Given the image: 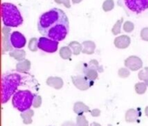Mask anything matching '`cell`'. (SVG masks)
I'll list each match as a JSON object with an SVG mask.
<instances>
[{
    "label": "cell",
    "instance_id": "29",
    "mask_svg": "<svg viewBox=\"0 0 148 126\" xmlns=\"http://www.w3.org/2000/svg\"><path fill=\"white\" fill-rule=\"evenodd\" d=\"M118 75L121 78H127L130 75V70L127 68H121L118 71Z\"/></svg>",
    "mask_w": 148,
    "mask_h": 126
},
{
    "label": "cell",
    "instance_id": "30",
    "mask_svg": "<svg viewBox=\"0 0 148 126\" xmlns=\"http://www.w3.org/2000/svg\"><path fill=\"white\" fill-rule=\"evenodd\" d=\"M134 29V24L130 22V21H127L125 22L124 25H123V30L126 31V32H132Z\"/></svg>",
    "mask_w": 148,
    "mask_h": 126
},
{
    "label": "cell",
    "instance_id": "27",
    "mask_svg": "<svg viewBox=\"0 0 148 126\" xmlns=\"http://www.w3.org/2000/svg\"><path fill=\"white\" fill-rule=\"evenodd\" d=\"M75 126H89L88 120L83 115H78L76 118V123Z\"/></svg>",
    "mask_w": 148,
    "mask_h": 126
},
{
    "label": "cell",
    "instance_id": "7",
    "mask_svg": "<svg viewBox=\"0 0 148 126\" xmlns=\"http://www.w3.org/2000/svg\"><path fill=\"white\" fill-rule=\"evenodd\" d=\"M10 27L4 26L2 29V53L6 51H12L13 46L10 43Z\"/></svg>",
    "mask_w": 148,
    "mask_h": 126
},
{
    "label": "cell",
    "instance_id": "17",
    "mask_svg": "<svg viewBox=\"0 0 148 126\" xmlns=\"http://www.w3.org/2000/svg\"><path fill=\"white\" fill-rule=\"evenodd\" d=\"M10 57H13L14 59L17 60V61H23L24 60V57L26 56V52L24 50H21V49H16V50H13L12 51H10Z\"/></svg>",
    "mask_w": 148,
    "mask_h": 126
},
{
    "label": "cell",
    "instance_id": "3",
    "mask_svg": "<svg viewBox=\"0 0 148 126\" xmlns=\"http://www.w3.org/2000/svg\"><path fill=\"white\" fill-rule=\"evenodd\" d=\"M1 17L3 24L8 27H18L23 23L19 10L10 3H3L1 4Z\"/></svg>",
    "mask_w": 148,
    "mask_h": 126
},
{
    "label": "cell",
    "instance_id": "2",
    "mask_svg": "<svg viewBox=\"0 0 148 126\" xmlns=\"http://www.w3.org/2000/svg\"><path fill=\"white\" fill-rule=\"evenodd\" d=\"M23 77L16 72H8L3 75L1 79V102L5 104L15 94L21 84Z\"/></svg>",
    "mask_w": 148,
    "mask_h": 126
},
{
    "label": "cell",
    "instance_id": "24",
    "mask_svg": "<svg viewBox=\"0 0 148 126\" xmlns=\"http://www.w3.org/2000/svg\"><path fill=\"white\" fill-rule=\"evenodd\" d=\"M38 42L39 39H37L36 37H33L29 40V44H28V48L29 50H30L31 51H36L39 47H38Z\"/></svg>",
    "mask_w": 148,
    "mask_h": 126
},
{
    "label": "cell",
    "instance_id": "35",
    "mask_svg": "<svg viewBox=\"0 0 148 126\" xmlns=\"http://www.w3.org/2000/svg\"><path fill=\"white\" fill-rule=\"evenodd\" d=\"M62 126H75V124L72 121H66L62 125Z\"/></svg>",
    "mask_w": 148,
    "mask_h": 126
},
{
    "label": "cell",
    "instance_id": "21",
    "mask_svg": "<svg viewBox=\"0 0 148 126\" xmlns=\"http://www.w3.org/2000/svg\"><path fill=\"white\" fill-rule=\"evenodd\" d=\"M59 53H60V57L62 59H70L73 51L69 46H63V47L61 48Z\"/></svg>",
    "mask_w": 148,
    "mask_h": 126
},
{
    "label": "cell",
    "instance_id": "33",
    "mask_svg": "<svg viewBox=\"0 0 148 126\" xmlns=\"http://www.w3.org/2000/svg\"><path fill=\"white\" fill-rule=\"evenodd\" d=\"M55 2L56 3H59V4H62V3L64 4L66 6V8H70V6H71L69 0H55Z\"/></svg>",
    "mask_w": 148,
    "mask_h": 126
},
{
    "label": "cell",
    "instance_id": "25",
    "mask_svg": "<svg viewBox=\"0 0 148 126\" xmlns=\"http://www.w3.org/2000/svg\"><path fill=\"white\" fill-rule=\"evenodd\" d=\"M138 78L139 79L142 80L143 82H145L148 86V67L144 68L143 70H141L139 74H138Z\"/></svg>",
    "mask_w": 148,
    "mask_h": 126
},
{
    "label": "cell",
    "instance_id": "1",
    "mask_svg": "<svg viewBox=\"0 0 148 126\" xmlns=\"http://www.w3.org/2000/svg\"><path fill=\"white\" fill-rule=\"evenodd\" d=\"M37 29L42 37L60 42L66 38L69 31V18L62 10L52 8L39 17Z\"/></svg>",
    "mask_w": 148,
    "mask_h": 126
},
{
    "label": "cell",
    "instance_id": "8",
    "mask_svg": "<svg viewBox=\"0 0 148 126\" xmlns=\"http://www.w3.org/2000/svg\"><path fill=\"white\" fill-rule=\"evenodd\" d=\"M72 82L73 84L80 91H87L93 85V84L84 75L72 76Z\"/></svg>",
    "mask_w": 148,
    "mask_h": 126
},
{
    "label": "cell",
    "instance_id": "12",
    "mask_svg": "<svg viewBox=\"0 0 148 126\" xmlns=\"http://www.w3.org/2000/svg\"><path fill=\"white\" fill-rule=\"evenodd\" d=\"M131 38L127 35H122L117 37L114 39V45L118 49H126L130 45Z\"/></svg>",
    "mask_w": 148,
    "mask_h": 126
},
{
    "label": "cell",
    "instance_id": "18",
    "mask_svg": "<svg viewBox=\"0 0 148 126\" xmlns=\"http://www.w3.org/2000/svg\"><path fill=\"white\" fill-rule=\"evenodd\" d=\"M83 50L82 52L84 54H93L95 51V44L93 41H85L82 43Z\"/></svg>",
    "mask_w": 148,
    "mask_h": 126
},
{
    "label": "cell",
    "instance_id": "20",
    "mask_svg": "<svg viewBox=\"0 0 148 126\" xmlns=\"http://www.w3.org/2000/svg\"><path fill=\"white\" fill-rule=\"evenodd\" d=\"M69 47L72 50L74 55H79L81 52H82V50H83L82 44L77 41H73V42L69 43Z\"/></svg>",
    "mask_w": 148,
    "mask_h": 126
},
{
    "label": "cell",
    "instance_id": "19",
    "mask_svg": "<svg viewBox=\"0 0 148 126\" xmlns=\"http://www.w3.org/2000/svg\"><path fill=\"white\" fill-rule=\"evenodd\" d=\"M20 116L23 118V122L24 125H30L32 123V117L34 116V111L31 109H29L25 111L21 112Z\"/></svg>",
    "mask_w": 148,
    "mask_h": 126
},
{
    "label": "cell",
    "instance_id": "4",
    "mask_svg": "<svg viewBox=\"0 0 148 126\" xmlns=\"http://www.w3.org/2000/svg\"><path fill=\"white\" fill-rule=\"evenodd\" d=\"M34 96L35 95L28 90L17 91L12 96V105L20 112L25 111L32 106Z\"/></svg>",
    "mask_w": 148,
    "mask_h": 126
},
{
    "label": "cell",
    "instance_id": "36",
    "mask_svg": "<svg viewBox=\"0 0 148 126\" xmlns=\"http://www.w3.org/2000/svg\"><path fill=\"white\" fill-rule=\"evenodd\" d=\"M90 126H101L100 124H98V123H96V122H93V123H91L90 124Z\"/></svg>",
    "mask_w": 148,
    "mask_h": 126
},
{
    "label": "cell",
    "instance_id": "39",
    "mask_svg": "<svg viewBox=\"0 0 148 126\" xmlns=\"http://www.w3.org/2000/svg\"><path fill=\"white\" fill-rule=\"evenodd\" d=\"M108 126H113V125H108Z\"/></svg>",
    "mask_w": 148,
    "mask_h": 126
},
{
    "label": "cell",
    "instance_id": "15",
    "mask_svg": "<svg viewBox=\"0 0 148 126\" xmlns=\"http://www.w3.org/2000/svg\"><path fill=\"white\" fill-rule=\"evenodd\" d=\"M30 66H31L30 61L27 60V59H24V60L20 61L19 63L16 64V71L17 72H19V73H25V72H27V71H29L30 70Z\"/></svg>",
    "mask_w": 148,
    "mask_h": 126
},
{
    "label": "cell",
    "instance_id": "11",
    "mask_svg": "<svg viewBox=\"0 0 148 126\" xmlns=\"http://www.w3.org/2000/svg\"><path fill=\"white\" fill-rule=\"evenodd\" d=\"M83 73V75L94 84V82L98 78V71L93 69H90L87 66L86 63H83V66L81 70Z\"/></svg>",
    "mask_w": 148,
    "mask_h": 126
},
{
    "label": "cell",
    "instance_id": "9",
    "mask_svg": "<svg viewBox=\"0 0 148 126\" xmlns=\"http://www.w3.org/2000/svg\"><path fill=\"white\" fill-rule=\"evenodd\" d=\"M10 43L13 48L22 49L26 45V38L21 32L14 31L10 33Z\"/></svg>",
    "mask_w": 148,
    "mask_h": 126
},
{
    "label": "cell",
    "instance_id": "16",
    "mask_svg": "<svg viewBox=\"0 0 148 126\" xmlns=\"http://www.w3.org/2000/svg\"><path fill=\"white\" fill-rule=\"evenodd\" d=\"M74 112L77 115H83L85 112H90V109L82 102H76L74 105Z\"/></svg>",
    "mask_w": 148,
    "mask_h": 126
},
{
    "label": "cell",
    "instance_id": "38",
    "mask_svg": "<svg viewBox=\"0 0 148 126\" xmlns=\"http://www.w3.org/2000/svg\"><path fill=\"white\" fill-rule=\"evenodd\" d=\"M145 113H146V116L148 117V106L146 107V109H145Z\"/></svg>",
    "mask_w": 148,
    "mask_h": 126
},
{
    "label": "cell",
    "instance_id": "31",
    "mask_svg": "<svg viewBox=\"0 0 148 126\" xmlns=\"http://www.w3.org/2000/svg\"><path fill=\"white\" fill-rule=\"evenodd\" d=\"M41 105H42V97H40L39 95H35L32 106L34 108H39L41 106Z\"/></svg>",
    "mask_w": 148,
    "mask_h": 126
},
{
    "label": "cell",
    "instance_id": "5",
    "mask_svg": "<svg viewBox=\"0 0 148 126\" xmlns=\"http://www.w3.org/2000/svg\"><path fill=\"white\" fill-rule=\"evenodd\" d=\"M58 41L52 40L50 38L41 37L38 42V47L41 51L48 52V53H54L58 49Z\"/></svg>",
    "mask_w": 148,
    "mask_h": 126
},
{
    "label": "cell",
    "instance_id": "28",
    "mask_svg": "<svg viewBox=\"0 0 148 126\" xmlns=\"http://www.w3.org/2000/svg\"><path fill=\"white\" fill-rule=\"evenodd\" d=\"M123 22V18H121L120 20H118L116 22V24L114 25L113 29H112V32L114 35H118L121 33V24Z\"/></svg>",
    "mask_w": 148,
    "mask_h": 126
},
{
    "label": "cell",
    "instance_id": "23",
    "mask_svg": "<svg viewBox=\"0 0 148 126\" xmlns=\"http://www.w3.org/2000/svg\"><path fill=\"white\" fill-rule=\"evenodd\" d=\"M147 84L145 82H140V83H137L135 84V91L137 94L139 95H142L147 91Z\"/></svg>",
    "mask_w": 148,
    "mask_h": 126
},
{
    "label": "cell",
    "instance_id": "13",
    "mask_svg": "<svg viewBox=\"0 0 148 126\" xmlns=\"http://www.w3.org/2000/svg\"><path fill=\"white\" fill-rule=\"evenodd\" d=\"M140 117V112L136 109H129L126 112L125 120L127 123H135L139 120Z\"/></svg>",
    "mask_w": 148,
    "mask_h": 126
},
{
    "label": "cell",
    "instance_id": "14",
    "mask_svg": "<svg viewBox=\"0 0 148 126\" xmlns=\"http://www.w3.org/2000/svg\"><path fill=\"white\" fill-rule=\"evenodd\" d=\"M46 84H47V85H49L54 89L60 90L63 86V80L59 77H49L46 80Z\"/></svg>",
    "mask_w": 148,
    "mask_h": 126
},
{
    "label": "cell",
    "instance_id": "6",
    "mask_svg": "<svg viewBox=\"0 0 148 126\" xmlns=\"http://www.w3.org/2000/svg\"><path fill=\"white\" fill-rule=\"evenodd\" d=\"M126 6L133 12L140 14L148 9V0H124Z\"/></svg>",
    "mask_w": 148,
    "mask_h": 126
},
{
    "label": "cell",
    "instance_id": "10",
    "mask_svg": "<svg viewBox=\"0 0 148 126\" xmlns=\"http://www.w3.org/2000/svg\"><path fill=\"white\" fill-rule=\"evenodd\" d=\"M125 66L129 69L130 71H138L140 69L142 68L143 66V62L142 60L139 57H136V56H131V57H128L125 62Z\"/></svg>",
    "mask_w": 148,
    "mask_h": 126
},
{
    "label": "cell",
    "instance_id": "32",
    "mask_svg": "<svg viewBox=\"0 0 148 126\" xmlns=\"http://www.w3.org/2000/svg\"><path fill=\"white\" fill-rule=\"evenodd\" d=\"M140 37L144 41H148V28H143L141 30Z\"/></svg>",
    "mask_w": 148,
    "mask_h": 126
},
{
    "label": "cell",
    "instance_id": "37",
    "mask_svg": "<svg viewBox=\"0 0 148 126\" xmlns=\"http://www.w3.org/2000/svg\"><path fill=\"white\" fill-rule=\"evenodd\" d=\"M73 3H79L80 2H82V0H71Z\"/></svg>",
    "mask_w": 148,
    "mask_h": 126
},
{
    "label": "cell",
    "instance_id": "26",
    "mask_svg": "<svg viewBox=\"0 0 148 126\" xmlns=\"http://www.w3.org/2000/svg\"><path fill=\"white\" fill-rule=\"evenodd\" d=\"M114 7V0H106L102 4V9L104 11H110Z\"/></svg>",
    "mask_w": 148,
    "mask_h": 126
},
{
    "label": "cell",
    "instance_id": "34",
    "mask_svg": "<svg viewBox=\"0 0 148 126\" xmlns=\"http://www.w3.org/2000/svg\"><path fill=\"white\" fill-rule=\"evenodd\" d=\"M90 114H91L92 117L96 118V117H99L101 115V111L99 109H94V110H92L90 111Z\"/></svg>",
    "mask_w": 148,
    "mask_h": 126
},
{
    "label": "cell",
    "instance_id": "22",
    "mask_svg": "<svg viewBox=\"0 0 148 126\" xmlns=\"http://www.w3.org/2000/svg\"><path fill=\"white\" fill-rule=\"evenodd\" d=\"M87 66L90 69H93V70H95L97 71L98 72H103V67L101 65L99 64V62L95 59H93V60H90L88 64H87Z\"/></svg>",
    "mask_w": 148,
    "mask_h": 126
}]
</instances>
